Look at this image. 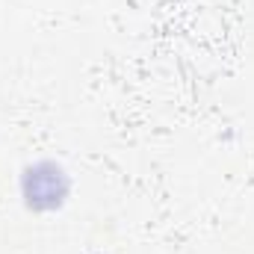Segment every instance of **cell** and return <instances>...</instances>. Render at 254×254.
Returning <instances> with one entry per match:
<instances>
[{
  "instance_id": "6da1fadb",
  "label": "cell",
  "mask_w": 254,
  "mask_h": 254,
  "mask_svg": "<svg viewBox=\"0 0 254 254\" xmlns=\"http://www.w3.org/2000/svg\"><path fill=\"white\" fill-rule=\"evenodd\" d=\"M21 190L33 210H54L68 195V175L57 163H36L24 172Z\"/></svg>"
}]
</instances>
